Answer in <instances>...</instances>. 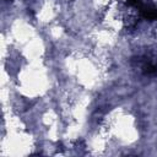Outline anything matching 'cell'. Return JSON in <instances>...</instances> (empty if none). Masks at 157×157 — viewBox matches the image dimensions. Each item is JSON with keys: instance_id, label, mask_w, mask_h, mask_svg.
Returning a JSON list of instances; mask_svg holds the SVG:
<instances>
[{"instance_id": "cell-1", "label": "cell", "mask_w": 157, "mask_h": 157, "mask_svg": "<svg viewBox=\"0 0 157 157\" xmlns=\"http://www.w3.org/2000/svg\"><path fill=\"white\" fill-rule=\"evenodd\" d=\"M136 67L145 76H152V75L157 74V66L147 58H137Z\"/></svg>"}]
</instances>
